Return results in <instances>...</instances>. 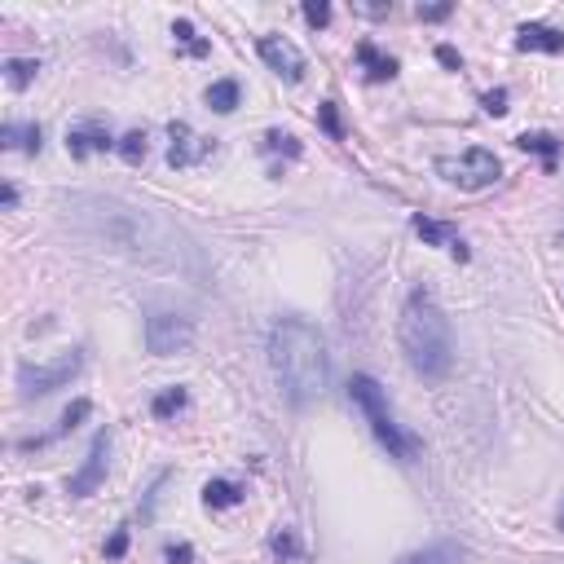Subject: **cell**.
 Here are the masks:
<instances>
[{"mask_svg": "<svg viewBox=\"0 0 564 564\" xmlns=\"http://www.w3.org/2000/svg\"><path fill=\"white\" fill-rule=\"evenodd\" d=\"M357 62H361L366 80H393V75H397V58L379 53L375 40H361V44H357Z\"/></svg>", "mask_w": 564, "mask_h": 564, "instance_id": "obj_15", "label": "cell"}, {"mask_svg": "<svg viewBox=\"0 0 564 564\" xmlns=\"http://www.w3.org/2000/svg\"><path fill=\"white\" fill-rule=\"evenodd\" d=\"M410 226H415V234H419L428 247H446L454 260H467V247H463V238H458V229H454V226H446V221H433V217H424V212H419Z\"/></svg>", "mask_w": 564, "mask_h": 564, "instance_id": "obj_11", "label": "cell"}, {"mask_svg": "<svg viewBox=\"0 0 564 564\" xmlns=\"http://www.w3.org/2000/svg\"><path fill=\"white\" fill-rule=\"evenodd\" d=\"M163 564H195V547L190 543H168L163 547Z\"/></svg>", "mask_w": 564, "mask_h": 564, "instance_id": "obj_27", "label": "cell"}, {"mask_svg": "<svg viewBox=\"0 0 564 564\" xmlns=\"http://www.w3.org/2000/svg\"><path fill=\"white\" fill-rule=\"evenodd\" d=\"M62 208H67V221L80 234H89L93 242L123 251L132 260L168 265V269H195L199 265L186 234H177L168 221H159L146 208H132L123 199H102V195H75Z\"/></svg>", "mask_w": 564, "mask_h": 564, "instance_id": "obj_1", "label": "cell"}, {"mask_svg": "<svg viewBox=\"0 0 564 564\" xmlns=\"http://www.w3.org/2000/svg\"><path fill=\"white\" fill-rule=\"evenodd\" d=\"M401 353L410 361V370L428 384L446 379L454 366V336H450V318L446 309L437 305V296L428 287H415L406 296V309H401Z\"/></svg>", "mask_w": 564, "mask_h": 564, "instance_id": "obj_3", "label": "cell"}, {"mask_svg": "<svg viewBox=\"0 0 564 564\" xmlns=\"http://www.w3.org/2000/svg\"><path fill=\"white\" fill-rule=\"evenodd\" d=\"M80 366H84V357L71 348V353H62V357H53V361H22L18 366V388H22V397L31 401V397H49V393H58L62 384H71L75 375H80Z\"/></svg>", "mask_w": 564, "mask_h": 564, "instance_id": "obj_5", "label": "cell"}, {"mask_svg": "<svg viewBox=\"0 0 564 564\" xmlns=\"http://www.w3.org/2000/svg\"><path fill=\"white\" fill-rule=\"evenodd\" d=\"M172 36H177V44H186V49H190L195 58H203V53L212 49L208 40H199V36H195V27H190L186 18H177V22H172Z\"/></svg>", "mask_w": 564, "mask_h": 564, "instance_id": "obj_24", "label": "cell"}, {"mask_svg": "<svg viewBox=\"0 0 564 564\" xmlns=\"http://www.w3.org/2000/svg\"><path fill=\"white\" fill-rule=\"evenodd\" d=\"M437 172H446L454 186H463V190H485V186L498 181L503 168H498V155H494V150L467 146L463 159H437Z\"/></svg>", "mask_w": 564, "mask_h": 564, "instance_id": "obj_6", "label": "cell"}, {"mask_svg": "<svg viewBox=\"0 0 564 564\" xmlns=\"http://www.w3.org/2000/svg\"><path fill=\"white\" fill-rule=\"evenodd\" d=\"M208 107L217 115L238 111V80H217V84L208 89Z\"/></svg>", "mask_w": 564, "mask_h": 564, "instance_id": "obj_21", "label": "cell"}, {"mask_svg": "<svg viewBox=\"0 0 564 564\" xmlns=\"http://www.w3.org/2000/svg\"><path fill=\"white\" fill-rule=\"evenodd\" d=\"M516 146H520V150L543 155V159H547V168H552V163H556V155H560V141H556L552 132H520V137H516Z\"/></svg>", "mask_w": 564, "mask_h": 564, "instance_id": "obj_20", "label": "cell"}, {"mask_svg": "<svg viewBox=\"0 0 564 564\" xmlns=\"http://www.w3.org/2000/svg\"><path fill=\"white\" fill-rule=\"evenodd\" d=\"M190 406V393L177 384V388H163L155 401H150V410H155V419H172V415H181Z\"/></svg>", "mask_w": 564, "mask_h": 564, "instance_id": "obj_19", "label": "cell"}, {"mask_svg": "<svg viewBox=\"0 0 564 564\" xmlns=\"http://www.w3.org/2000/svg\"><path fill=\"white\" fill-rule=\"evenodd\" d=\"M269 361L274 375L282 384V397L291 406H309L327 393L331 384V357H327V339L318 327H309L305 318H282L269 331Z\"/></svg>", "mask_w": 564, "mask_h": 564, "instance_id": "obj_2", "label": "cell"}, {"mask_svg": "<svg viewBox=\"0 0 564 564\" xmlns=\"http://www.w3.org/2000/svg\"><path fill=\"white\" fill-rule=\"evenodd\" d=\"M437 62H441V67H450V71H463V58H458V49H454V44H437Z\"/></svg>", "mask_w": 564, "mask_h": 564, "instance_id": "obj_33", "label": "cell"}, {"mask_svg": "<svg viewBox=\"0 0 564 564\" xmlns=\"http://www.w3.org/2000/svg\"><path fill=\"white\" fill-rule=\"evenodd\" d=\"M516 49H534V53H564V36L560 31H552V27H543V22H525L520 31H516Z\"/></svg>", "mask_w": 564, "mask_h": 564, "instance_id": "obj_13", "label": "cell"}, {"mask_svg": "<svg viewBox=\"0 0 564 564\" xmlns=\"http://www.w3.org/2000/svg\"><path fill=\"white\" fill-rule=\"evenodd\" d=\"M107 458H111V433H98L93 446H89V454H84V467L67 481V494H71V498H89V494L107 481Z\"/></svg>", "mask_w": 564, "mask_h": 564, "instance_id": "obj_8", "label": "cell"}, {"mask_svg": "<svg viewBox=\"0 0 564 564\" xmlns=\"http://www.w3.org/2000/svg\"><path fill=\"white\" fill-rule=\"evenodd\" d=\"M260 146H265V150H282V155H291V159L300 155V141H296L291 132H278V128H274V132H265V141H260Z\"/></svg>", "mask_w": 564, "mask_h": 564, "instance_id": "obj_25", "label": "cell"}, {"mask_svg": "<svg viewBox=\"0 0 564 564\" xmlns=\"http://www.w3.org/2000/svg\"><path fill=\"white\" fill-rule=\"evenodd\" d=\"M463 560H467V547H458V543H433V547L410 552L406 560H397V564H463Z\"/></svg>", "mask_w": 564, "mask_h": 564, "instance_id": "obj_17", "label": "cell"}, {"mask_svg": "<svg viewBox=\"0 0 564 564\" xmlns=\"http://www.w3.org/2000/svg\"><path fill=\"white\" fill-rule=\"evenodd\" d=\"M36 71H40L36 58H4V80H9L13 89H27V84L36 80Z\"/></svg>", "mask_w": 564, "mask_h": 564, "instance_id": "obj_22", "label": "cell"}, {"mask_svg": "<svg viewBox=\"0 0 564 564\" xmlns=\"http://www.w3.org/2000/svg\"><path fill=\"white\" fill-rule=\"evenodd\" d=\"M93 415V401L89 397H75L67 410H62V419H58V428L49 433V437H36V441H22V450H36V446H49V441H58V437H67V433H75L84 419Z\"/></svg>", "mask_w": 564, "mask_h": 564, "instance_id": "obj_14", "label": "cell"}, {"mask_svg": "<svg viewBox=\"0 0 564 564\" xmlns=\"http://www.w3.org/2000/svg\"><path fill=\"white\" fill-rule=\"evenodd\" d=\"M318 119H322V128H327L336 141L344 137V128H339V115H336V102H322V107H318Z\"/></svg>", "mask_w": 564, "mask_h": 564, "instance_id": "obj_30", "label": "cell"}, {"mask_svg": "<svg viewBox=\"0 0 564 564\" xmlns=\"http://www.w3.org/2000/svg\"><path fill=\"white\" fill-rule=\"evenodd\" d=\"M256 49H260V58L287 80V84H300L305 80V53L291 44V40H278V36H260L256 40Z\"/></svg>", "mask_w": 564, "mask_h": 564, "instance_id": "obj_10", "label": "cell"}, {"mask_svg": "<svg viewBox=\"0 0 564 564\" xmlns=\"http://www.w3.org/2000/svg\"><path fill=\"white\" fill-rule=\"evenodd\" d=\"M560 529H564V507H560Z\"/></svg>", "mask_w": 564, "mask_h": 564, "instance_id": "obj_35", "label": "cell"}, {"mask_svg": "<svg viewBox=\"0 0 564 564\" xmlns=\"http://www.w3.org/2000/svg\"><path fill=\"white\" fill-rule=\"evenodd\" d=\"M481 107H485V115H503L507 111V89H489V93L481 98Z\"/></svg>", "mask_w": 564, "mask_h": 564, "instance_id": "obj_31", "label": "cell"}, {"mask_svg": "<svg viewBox=\"0 0 564 564\" xmlns=\"http://www.w3.org/2000/svg\"><path fill=\"white\" fill-rule=\"evenodd\" d=\"M348 393H353V401L361 406V415H366L375 441L388 450V458H397V463H415V458H419V450H424L419 437L406 433V428L393 419V410H388V393L379 388V379H370V375H353Z\"/></svg>", "mask_w": 564, "mask_h": 564, "instance_id": "obj_4", "label": "cell"}, {"mask_svg": "<svg viewBox=\"0 0 564 564\" xmlns=\"http://www.w3.org/2000/svg\"><path fill=\"white\" fill-rule=\"evenodd\" d=\"M128 552V529H115L111 538H107V560H119Z\"/></svg>", "mask_w": 564, "mask_h": 564, "instance_id": "obj_32", "label": "cell"}, {"mask_svg": "<svg viewBox=\"0 0 564 564\" xmlns=\"http://www.w3.org/2000/svg\"><path fill=\"white\" fill-rule=\"evenodd\" d=\"M415 13H419L424 22H446V18L454 13V4H450V0H441V4H419Z\"/></svg>", "mask_w": 564, "mask_h": 564, "instance_id": "obj_28", "label": "cell"}, {"mask_svg": "<svg viewBox=\"0 0 564 564\" xmlns=\"http://www.w3.org/2000/svg\"><path fill=\"white\" fill-rule=\"evenodd\" d=\"M242 494H247V489L234 485V481H208V485H203V503H208V507H238Z\"/></svg>", "mask_w": 564, "mask_h": 564, "instance_id": "obj_18", "label": "cell"}, {"mask_svg": "<svg viewBox=\"0 0 564 564\" xmlns=\"http://www.w3.org/2000/svg\"><path fill=\"white\" fill-rule=\"evenodd\" d=\"M168 137H172V150H168V163L172 168H190L195 159H208L217 150V137H195V128L186 119H172L168 123Z\"/></svg>", "mask_w": 564, "mask_h": 564, "instance_id": "obj_9", "label": "cell"}, {"mask_svg": "<svg viewBox=\"0 0 564 564\" xmlns=\"http://www.w3.org/2000/svg\"><path fill=\"white\" fill-rule=\"evenodd\" d=\"M269 547H274V556H278V560H296V556H300V543H296V534H291V529L274 534V543H269Z\"/></svg>", "mask_w": 564, "mask_h": 564, "instance_id": "obj_26", "label": "cell"}, {"mask_svg": "<svg viewBox=\"0 0 564 564\" xmlns=\"http://www.w3.org/2000/svg\"><path fill=\"white\" fill-rule=\"evenodd\" d=\"M0 203H4V208H18V186L4 181V186H0Z\"/></svg>", "mask_w": 564, "mask_h": 564, "instance_id": "obj_34", "label": "cell"}, {"mask_svg": "<svg viewBox=\"0 0 564 564\" xmlns=\"http://www.w3.org/2000/svg\"><path fill=\"white\" fill-rule=\"evenodd\" d=\"M111 146H119V141H111L107 123H98V119L67 128V150H71L75 159H84V155H93V150H111Z\"/></svg>", "mask_w": 564, "mask_h": 564, "instance_id": "obj_12", "label": "cell"}, {"mask_svg": "<svg viewBox=\"0 0 564 564\" xmlns=\"http://www.w3.org/2000/svg\"><path fill=\"white\" fill-rule=\"evenodd\" d=\"M190 339H195V327H190V318H181V314H150V318H146V348H150L155 357L181 353V348H190Z\"/></svg>", "mask_w": 564, "mask_h": 564, "instance_id": "obj_7", "label": "cell"}, {"mask_svg": "<svg viewBox=\"0 0 564 564\" xmlns=\"http://www.w3.org/2000/svg\"><path fill=\"white\" fill-rule=\"evenodd\" d=\"M0 146H4V150L40 155V123H4V128H0Z\"/></svg>", "mask_w": 564, "mask_h": 564, "instance_id": "obj_16", "label": "cell"}, {"mask_svg": "<svg viewBox=\"0 0 564 564\" xmlns=\"http://www.w3.org/2000/svg\"><path fill=\"white\" fill-rule=\"evenodd\" d=\"M305 18H309V27H327V22H331V4L309 0V4H305Z\"/></svg>", "mask_w": 564, "mask_h": 564, "instance_id": "obj_29", "label": "cell"}, {"mask_svg": "<svg viewBox=\"0 0 564 564\" xmlns=\"http://www.w3.org/2000/svg\"><path fill=\"white\" fill-rule=\"evenodd\" d=\"M119 155H123V163H141V159H146V128L123 132V137H119Z\"/></svg>", "mask_w": 564, "mask_h": 564, "instance_id": "obj_23", "label": "cell"}]
</instances>
